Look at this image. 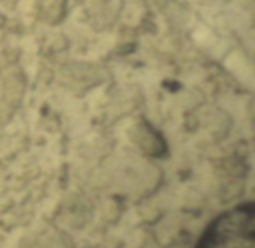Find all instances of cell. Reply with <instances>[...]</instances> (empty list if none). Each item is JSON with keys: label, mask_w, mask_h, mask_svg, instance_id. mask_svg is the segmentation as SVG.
<instances>
[{"label": "cell", "mask_w": 255, "mask_h": 248, "mask_svg": "<svg viewBox=\"0 0 255 248\" xmlns=\"http://www.w3.org/2000/svg\"><path fill=\"white\" fill-rule=\"evenodd\" d=\"M196 248H255V208L243 203L219 215Z\"/></svg>", "instance_id": "cell-1"}]
</instances>
